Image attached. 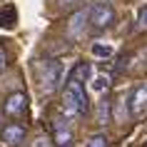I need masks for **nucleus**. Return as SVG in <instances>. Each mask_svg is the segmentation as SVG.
I'll return each mask as SVG.
<instances>
[{"mask_svg":"<svg viewBox=\"0 0 147 147\" xmlns=\"http://www.w3.org/2000/svg\"><path fill=\"white\" fill-rule=\"evenodd\" d=\"M112 23H115V8H112V5L97 3V5L90 8V28H92V30L102 32V30H107Z\"/></svg>","mask_w":147,"mask_h":147,"instance_id":"nucleus-3","label":"nucleus"},{"mask_svg":"<svg viewBox=\"0 0 147 147\" xmlns=\"http://www.w3.org/2000/svg\"><path fill=\"white\" fill-rule=\"evenodd\" d=\"M87 147H110V140L100 132V135H92V137L87 140Z\"/></svg>","mask_w":147,"mask_h":147,"instance_id":"nucleus-14","label":"nucleus"},{"mask_svg":"<svg viewBox=\"0 0 147 147\" xmlns=\"http://www.w3.org/2000/svg\"><path fill=\"white\" fill-rule=\"evenodd\" d=\"M130 115L135 120L147 115V82H140L130 92Z\"/></svg>","mask_w":147,"mask_h":147,"instance_id":"nucleus-4","label":"nucleus"},{"mask_svg":"<svg viewBox=\"0 0 147 147\" xmlns=\"http://www.w3.org/2000/svg\"><path fill=\"white\" fill-rule=\"evenodd\" d=\"M25 127L20 122H8L3 130H0V137H3V142L5 145H10V147H18V145H23L25 142Z\"/></svg>","mask_w":147,"mask_h":147,"instance_id":"nucleus-7","label":"nucleus"},{"mask_svg":"<svg viewBox=\"0 0 147 147\" xmlns=\"http://www.w3.org/2000/svg\"><path fill=\"white\" fill-rule=\"evenodd\" d=\"M85 23H90V10H78L75 15L70 18L67 23V35L70 38H82V30H85Z\"/></svg>","mask_w":147,"mask_h":147,"instance_id":"nucleus-8","label":"nucleus"},{"mask_svg":"<svg viewBox=\"0 0 147 147\" xmlns=\"http://www.w3.org/2000/svg\"><path fill=\"white\" fill-rule=\"evenodd\" d=\"M35 72H38V82L42 95H53L62 82V62L60 60H38L35 62Z\"/></svg>","mask_w":147,"mask_h":147,"instance_id":"nucleus-2","label":"nucleus"},{"mask_svg":"<svg viewBox=\"0 0 147 147\" xmlns=\"http://www.w3.org/2000/svg\"><path fill=\"white\" fill-rule=\"evenodd\" d=\"M5 67H8V55H5V50L0 47V72H3Z\"/></svg>","mask_w":147,"mask_h":147,"instance_id":"nucleus-17","label":"nucleus"},{"mask_svg":"<svg viewBox=\"0 0 147 147\" xmlns=\"http://www.w3.org/2000/svg\"><path fill=\"white\" fill-rule=\"evenodd\" d=\"M97 122H100V125H107L110 122V100H107V97L97 102Z\"/></svg>","mask_w":147,"mask_h":147,"instance_id":"nucleus-11","label":"nucleus"},{"mask_svg":"<svg viewBox=\"0 0 147 147\" xmlns=\"http://www.w3.org/2000/svg\"><path fill=\"white\" fill-rule=\"evenodd\" d=\"M90 50H92L95 57H110V55L115 53V50H112V45H107V42H92V47H90Z\"/></svg>","mask_w":147,"mask_h":147,"instance_id":"nucleus-12","label":"nucleus"},{"mask_svg":"<svg viewBox=\"0 0 147 147\" xmlns=\"http://www.w3.org/2000/svg\"><path fill=\"white\" fill-rule=\"evenodd\" d=\"M87 110H90V102L85 95V85L80 80L70 78L65 90H62V112L67 117H78V115H85Z\"/></svg>","mask_w":147,"mask_h":147,"instance_id":"nucleus-1","label":"nucleus"},{"mask_svg":"<svg viewBox=\"0 0 147 147\" xmlns=\"http://www.w3.org/2000/svg\"><path fill=\"white\" fill-rule=\"evenodd\" d=\"M70 78L80 80V82H87V80L92 78V65H90V62H78V65H75V70H72V75H70Z\"/></svg>","mask_w":147,"mask_h":147,"instance_id":"nucleus-9","label":"nucleus"},{"mask_svg":"<svg viewBox=\"0 0 147 147\" xmlns=\"http://www.w3.org/2000/svg\"><path fill=\"white\" fill-rule=\"evenodd\" d=\"M53 145L55 147H72V127L65 117L53 120Z\"/></svg>","mask_w":147,"mask_h":147,"instance_id":"nucleus-5","label":"nucleus"},{"mask_svg":"<svg viewBox=\"0 0 147 147\" xmlns=\"http://www.w3.org/2000/svg\"><path fill=\"white\" fill-rule=\"evenodd\" d=\"M137 30H147V5H142L137 13V25H135Z\"/></svg>","mask_w":147,"mask_h":147,"instance_id":"nucleus-15","label":"nucleus"},{"mask_svg":"<svg viewBox=\"0 0 147 147\" xmlns=\"http://www.w3.org/2000/svg\"><path fill=\"white\" fill-rule=\"evenodd\" d=\"M3 110H5V115L8 117H23L28 112V95L25 92H10L3 102Z\"/></svg>","mask_w":147,"mask_h":147,"instance_id":"nucleus-6","label":"nucleus"},{"mask_svg":"<svg viewBox=\"0 0 147 147\" xmlns=\"http://www.w3.org/2000/svg\"><path fill=\"white\" fill-rule=\"evenodd\" d=\"M107 87H110V78L107 75H97V78L92 80V90L95 92H105Z\"/></svg>","mask_w":147,"mask_h":147,"instance_id":"nucleus-13","label":"nucleus"},{"mask_svg":"<svg viewBox=\"0 0 147 147\" xmlns=\"http://www.w3.org/2000/svg\"><path fill=\"white\" fill-rule=\"evenodd\" d=\"M78 3H80V0H57V5H60V8H75Z\"/></svg>","mask_w":147,"mask_h":147,"instance_id":"nucleus-18","label":"nucleus"},{"mask_svg":"<svg viewBox=\"0 0 147 147\" xmlns=\"http://www.w3.org/2000/svg\"><path fill=\"white\" fill-rule=\"evenodd\" d=\"M30 147H53V142H50L45 135H38V137L30 142Z\"/></svg>","mask_w":147,"mask_h":147,"instance_id":"nucleus-16","label":"nucleus"},{"mask_svg":"<svg viewBox=\"0 0 147 147\" xmlns=\"http://www.w3.org/2000/svg\"><path fill=\"white\" fill-rule=\"evenodd\" d=\"M18 20V13L13 5H8V8H0V28H13Z\"/></svg>","mask_w":147,"mask_h":147,"instance_id":"nucleus-10","label":"nucleus"}]
</instances>
